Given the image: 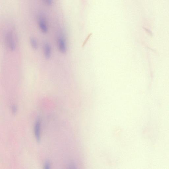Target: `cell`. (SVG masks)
<instances>
[{
    "label": "cell",
    "mask_w": 169,
    "mask_h": 169,
    "mask_svg": "<svg viewBox=\"0 0 169 169\" xmlns=\"http://www.w3.org/2000/svg\"><path fill=\"white\" fill-rule=\"evenodd\" d=\"M38 25L42 32L46 34L48 32V28L46 20L43 17L40 16L38 19Z\"/></svg>",
    "instance_id": "2"
},
{
    "label": "cell",
    "mask_w": 169,
    "mask_h": 169,
    "mask_svg": "<svg viewBox=\"0 0 169 169\" xmlns=\"http://www.w3.org/2000/svg\"><path fill=\"white\" fill-rule=\"evenodd\" d=\"M30 43L32 49L35 50H37L38 48V45L37 40L34 37L30 38Z\"/></svg>",
    "instance_id": "6"
},
{
    "label": "cell",
    "mask_w": 169,
    "mask_h": 169,
    "mask_svg": "<svg viewBox=\"0 0 169 169\" xmlns=\"http://www.w3.org/2000/svg\"><path fill=\"white\" fill-rule=\"evenodd\" d=\"M58 47L59 51L62 54H65L67 51V46L65 39L60 37L58 41Z\"/></svg>",
    "instance_id": "3"
},
{
    "label": "cell",
    "mask_w": 169,
    "mask_h": 169,
    "mask_svg": "<svg viewBox=\"0 0 169 169\" xmlns=\"http://www.w3.org/2000/svg\"><path fill=\"white\" fill-rule=\"evenodd\" d=\"M50 167V163L49 162H45L44 168L45 169H49Z\"/></svg>",
    "instance_id": "8"
},
{
    "label": "cell",
    "mask_w": 169,
    "mask_h": 169,
    "mask_svg": "<svg viewBox=\"0 0 169 169\" xmlns=\"http://www.w3.org/2000/svg\"><path fill=\"white\" fill-rule=\"evenodd\" d=\"M44 55L45 59H49L52 55V48L49 44L45 43L43 46Z\"/></svg>",
    "instance_id": "4"
},
{
    "label": "cell",
    "mask_w": 169,
    "mask_h": 169,
    "mask_svg": "<svg viewBox=\"0 0 169 169\" xmlns=\"http://www.w3.org/2000/svg\"><path fill=\"white\" fill-rule=\"evenodd\" d=\"M35 132L36 140L39 143L40 140V123L39 120H37L35 123Z\"/></svg>",
    "instance_id": "5"
},
{
    "label": "cell",
    "mask_w": 169,
    "mask_h": 169,
    "mask_svg": "<svg viewBox=\"0 0 169 169\" xmlns=\"http://www.w3.org/2000/svg\"><path fill=\"white\" fill-rule=\"evenodd\" d=\"M46 4L48 6L52 5L53 4V0H44Z\"/></svg>",
    "instance_id": "7"
},
{
    "label": "cell",
    "mask_w": 169,
    "mask_h": 169,
    "mask_svg": "<svg viewBox=\"0 0 169 169\" xmlns=\"http://www.w3.org/2000/svg\"><path fill=\"white\" fill-rule=\"evenodd\" d=\"M12 111L13 113H16L17 111V107L15 106H13L12 107Z\"/></svg>",
    "instance_id": "9"
},
{
    "label": "cell",
    "mask_w": 169,
    "mask_h": 169,
    "mask_svg": "<svg viewBox=\"0 0 169 169\" xmlns=\"http://www.w3.org/2000/svg\"><path fill=\"white\" fill-rule=\"evenodd\" d=\"M92 34H90L88 36V37H87V38H86V40L84 41V43H86V42L87 41V40H89V39L90 37V36Z\"/></svg>",
    "instance_id": "10"
},
{
    "label": "cell",
    "mask_w": 169,
    "mask_h": 169,
    "mask_svg": "<svg viewBox=\"0 0 169 169\" xmlns=\"http://www.w3.org/2000/svg\"><path fill=\"white\" fill-rule=\"evenodd\" d=\"M6 41L9 49L12 51H14L15 49V44L13 34L11 32H8L6 35Z\"/></svg>",
    "instance_id": "1"
}]
</instances>
